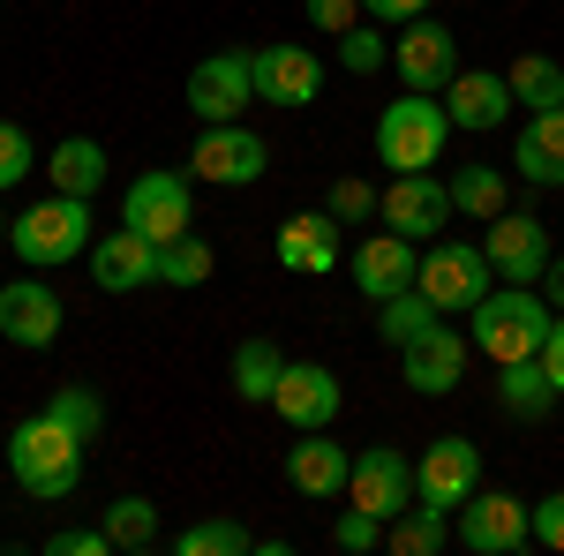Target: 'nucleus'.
<instances>
[{
	"mask_svg": "<svg viewBox=\"0 0 564 556\" xmlns=\"http://www.w3.org/2000/svg\"><path fill=\"white\" fill-rule=\"evenodd\" d=\"M271 249H279L286 271H302V279H324V271L347 263V257H339V218H332V211H294L286 226H279Z\"/></svg>",
	"mask_w": 564,
	"mask_h": 556,
	"instance_id": "23",
	"label": "nucleus"
},
{
	"mask_svg": "<svg viewBox=\"0 0 564 556\" xmlns=\"http://www.w3.org/2000/svg\"><path fill=\"white\" fill-rule=\"evenodd\" d=\"M391 76L406 90H444L459 76V39H452L444 23H430V15H414V23L399 31V45H391Z\"/></svg>",
	"mask_w": 564,
	"mask_h": 556,
	"instance_id": "17",
	"label": "nucleus"
},
{
	"mask_svg": "<svg viewBox=\"0 0 564 556\" xmlns=\"http://www.w3.org/2000/svg\"><path fill=\"white\" fill-rule=\"evenodd\" d=\"M308 23H324V31L339 39V31L361 23V0H308Z\"/></svg>",
	"mask_w": 564,
	"mask_h": 556,
	"instance_id": "42",
	"label": "nucleus"
},
{
	"mask_svg": "<svg viewBox=\"0 0 564 556\" xmlns=\"http://www.w3.org/2000/svg\"><path fill=\"white\" fill-rule=\"evenodd\" d=\"M84 459H90V444L61 414H31V422H15V436H8V473L39 504H68L84 489Z\"/></svg>",
	"mask_w": 564,
	"mask_h": 556,
	"instance_id": "1",
	"label": "nucleus"
},
{
	"mask_svg": "<svg viewBox=\"0 0 564 556\" xmlns=\"http://www.w3.org/2000/svg\"><path fill=\"white\" fill-rule=\"evenodd\" d=\"M542 301L564 316V257H550V271H542Z\"/></svg>",
	"mask_w": 564,
	"mask_h": 556,
	"instance_id": "45",
	"label": "nucleus"
},
{
	"mask_svg": "<svg viewBox=\"0 0 564 556\" xmlns=\"http://www.w3.org/2000/svg\"><path fill=\"white\" fill-rule=\"evenodd\" d=\"M263 166H271V143L241 121H204V135L188 143V173L204 188H257Z\"/></svg>",
	"mask_w": 564,
	"mask_h": 556,
	"instance_id": "6",
	"label": "nucleus"
},
{
	"mask_svg": "<svg viewBox=\"0 0 564 556\" xmlns=\"http://www.w3.org/2000/svg\"><path fill=\"white\" fill-rule=\"evenodd\" d=\"M377 204H384V188H369L361 173H347V181H332V188H324V211L339 218V226H361V218H377Z\"/></svg>",
	"mask_w": 564,
	"mask_h": 556,
	"instance_id": "37",
	"label": "nucleus"
},
{
	"mask_svg": "<svg viewBox=\"0 0 564 556\" xmlns=\"http://www.w3.org/2000/svg\"><path fill=\"white\" fill-rule=\"evenodd\" d=\"M512 173L534 188H564V113H534L512 143Z\"/></svg>",
	"mask_w": 564,
	"mask_h": 556,
	"instance_id": "24",
	"label": "nucleus"
},
{
	"mask_svg": "<svg viewBox=\"0 0 564 556\" xmlns=\"http://www.w3.org/2000/svg\"><path fill=\"white\" fill-rule=\"evenodd\" d=\"M332 549H347V556L384 549V519H369L361 504H347V512H339V526H332Z\"/></svg>",
	"mask_w": 564,
	"mask_h": 556,
	"instance_id": "38",
	"label": "nucleus"
},
{
	"mask_svg": "<svg viewBox=\"0 0 564 556\" xmlns=\"http://www.w3.org/2000/svg\"><path fill=\"white\" fill-rule=\"evenodd\" d=\"M339 406H347V391H339V377H332L324 361H286V377L271 391V414L294 428V436H302V428H332Z\"/></svg>",
	"mask_w": 564,
	"mask_h": 556,
	"instance_id": "16",
	"label": "nucleus"
},
{
	"mask_svg": "<svg viewBox=\"0 0 564 556\" xmlns=\"http://www.w3.org/2000/svg\"><path fill=\"white\" fill-rule=\"evenodd\" d=\"M512 84L497 76V68H459L452 84H444V113H452V129L467 135H497L505 121H512Z\"/></svg>",
	"mask_w": 564,
	"mask_h": 556,
	"instance_id": "20",
	"label": "nucleus"
},
{
	"mask_svg": "<svg viewBox=\"0 0 564 556\" xmlns=\"http://www.w3.org/2000/svg\"><path fill=\"white\" fill-rule=\"evenodd\" d=\"M39 166V151H31V135L15 129V121H0V196L8 188H23V173Z\"/></svg>",
	"mask_w": 564,
	"mask_h": 556,
	"instance_id": "39",
	"label": "nucleus"
},
{
	"mask_svg": "<svg viewBox=\"0 0 564 556\" xmlns=\"http://www.w3.org/2000/svg\"><path fill=\"white\" fill-rule=\"evenodd\" d=\"M534 361H542V377H550V384H557V399H564V316L550 324V339H542V353H534Z\"/></svg>",
	"mask_w": 564,
	"mask_h": 556,
	"instance_id": "44",
	"label": "nucleus"
},
{
	"mask_svg": "<svg viewBox=\"0 0 564 556\" xmlns=\"http://www.w3.org/2000/svg\"><path fill=\"white\" fill-rule=\"evenodd\" d=\"M467 316H475V324H467L475 353H489L497 369H505V361H534L542 339H550V324H557V308L542 301V286H505V294L489 286Z\"/></svg>",
	"mask_w": 564,
	"mask_h": 556,
	"instance_id": "2",
	"label": "nucleus"
},
{
	"mask_svg": "<svg viewBox=\"0 0 564 556\" xmlns=\"http://www.w3.org/2000/svg\"><path fill=\"white\" fill-rule=\"evenodd\" d=\"M249 76H257V98L279 113H302L324 98V61L308 45H263V53H249Z\"/></svg>",
	"mask_w": 564,
	"mask_h": 556,
	"instance_id": "12",
	"label": "nucleus"
},
{
	"mask_svg": "<svg viewBox=\"0 0 564 556\" xmlns=\"http://www.w3.org/2000/svg\"><path fill=\"white\" fill-rule=\"evenodd\" d=\"M45 414H61L84 444H98V428H106V399H98L90 384H61L53 399H45Z\"/></svg>",
	"mask_w": 564,
	"mask_h": 556,
	"instance_id": "35",
	"label": "nucleus"
},
{
	"mask_svg": "<svg viewBox=\"0 0 564 556\" xmlns=\"http://www.w3.org/2000/svg\"><path fill=\"white\" fill-rule=\"evenodd\" d=\"M45 556H113V534L106 526H61V534H45Z\"/></svg>",
	"mask_w": 564,
	"mask_h": 556,
	"instance_id": "41",
	"label": "nucleus"
},
{
	"mask_svg": "<svg viewBox=\"0 0 564 556\" xmlns=\"http://www.w3.org/2000/svg\"><path fill=\"white\" fill-rule=\"evenodd\" d=\"M436 316H444V308H436V301L422 294V286H406V294L377 301V339H384V346H406L414 331H430Z\"/></svg>",
	"mask_w": 564,
	"mask_h": 556,
	"instance_id": "33",
	"label": "nucleus"
},
{
	"mask_svg": "<svg viewBox=\"0 0 564 556\" xmlns=\"http://www.w3.org/2000/svg\"><path fill=\"white\" fill-rule=\"evenodd\" d=\"M257 106V76H249V53H204L188 68V113L196 121H241Z\"/></svg>",
	"mask_w": 564,
	"mask_h": 556,
	"instance_id": "14",
	"label": "nucleus"
},
{
	"mask_svg": "<svg viewBox=\"0 0 564 556\" xmlns=\"http://www.w3.org/2000/svg\"><path fill=\"white\" fill-rule=\"evenodd\" d=\"M414 286H422L444 316H467V308L497 286V271L481 257V241H436L430 257H422V279H414Z\"/></svg>",
	"mask_w": 564,
	"mask_h": 556,
	"instance_id": "8",
	"label": "nucleus"
},
{
	"mask_svg": "<svg viewBox=\"0 0 564 556\" xmlns=\"http://www.w3.org/2000/svg\"><path fill=\"white\" fill-rule=\"evenodd\" d=\"M377 218H384L391 233H406V241H436L444 218H452V188L430 181V173H399L384 188V204H377Z\"/></svg>",
	"mask_w": 564,
	"mask_h": 556,
	"instance_id": "21",
	"label": "nucleus"
},
{
	"mask_svg": "<svg viewBox=\"0 0 564 556\" xmlns=\"http://www.w3.org/2000/svg\"><path fill=\"white\" fill-rule=\"evenodd\" d=\"M45 173H53V188H61V196H98V188H106V143L68 135V143H53Z\"/></svg>",
	"mask_w": 564,
	"mask_h": 556,
	"instance_id": "26",
	"label": "nucleus"
},
{
	"mask_svg": "<svg viewBox=\"0 0 564 556\" xmlns=\"http://www.w3.org/2000/svg\"><path fill=\"white\" fill-rule=\"evenodd\" d=\"M181 556H249L257 549V534L241 526V519H196V526H181L174 534Z\"/></svg>",
	"mask_w": 564,
	"mask_h": 556,
	"instance_id": "34",
	"label": "nucleus"
},
{
	"mask_svg": "<svg viewBox=\"0 0 564 556\" xmlns=\"http://www.w3.org/2000/svg\"><path fill=\"white\" fill-rule=\"evenodd\" d=\"M0 241H8V218H0Z\"/></svg>",
	"mask_w": 564,
	"mask_h": 556,
	"instance_id": "46",
	"label": "nucleus"
},
{
	"mask_svg": "<svg viewBox=\"0 0 564 556\" xmlns=\"http://www.w3.org/2000/svg\"><path fill=\"white\" fill-rule=\"evenodd\" d=\"M444 188H452V211H467V218H497L505 211V173L481 166V159H467Z\"/></svg>",
	"mask_w": 564,
	"mask_h": 556,
	"instance_id": "32",
	"label": "nucleus"
},
{
	"mask_svg": "<svg viewBox=\"0 0 564 556\" xmlns=\"http://www.w3.org/2000/svg\"><path fill=\"white\" fill-rule=\"evenodd\" d=\"M98 526L113 534V556H135V549H151V542H159V504H151V497H113Z\"/></svg>",
	"mask_w": 564,
	"mask_h": 556,
	"instance_id": "30",
	"label": "nucleus"
},
{
	"mask_svg": "<svg viewBox=\"0 0 564 556\" xmlns=\"http://www.w3.org/2000/svg\"><path fill=\"white\" fill-rule=\"evenodd\" d=\"M444 135H452V113L436 90H399L384 113H377V159L391 173H430L444 159Z\"/></svg>",
	"mask_w": 564,
	"mask_h": 556,
	"instance_id": "3",
	"label": "nucleus"
},
{
	"mask_svg": "<svg viewBox=\"0 0 564 556\" xmlns=\"http://www.w3.org/2000/svg\"><path fill=\"white\" fill-rule=\"evenodd\" d=\"M475 489H481V444H467V436H436L414 459V497L436 512H459Z\"/></svg>",
	"mask_w": 564,
	"mask_h": 556,
	"instance_id": "13",
	"label": "nucleus"
},
{
	"mask_svg": "<svg viewBox=\"0 0 564 556\" xmlns=\"http://www.w3.org/2000/svg\"><path fill=\"white\" fill-rule=\"evenodd\" d=\"M347 504H361L369 519H399L414 504V459L406 451H391V444H369V451H354V473H347Z\"/></svg>",
	"mask_w": 564,
	"mask_h": 556,
	"instance_id": "11",
	"label": "nucleus"
},
{
	"mask_svg": "<svg viewBox=\"0 0 564 556\" xmlns=\"http://www.w3.org/2000/svg\"><path fill=\"white\" fill-rule=\"evenodd\" d=\"M384 61H391V53H384V31H377L369 15H361L354 31H339V68H347V76H377Z\"/></svg>",
	"mask_w": 564,
	"mask_h": 556,
	"instance_id": "36",
	"label": "nucleus"
},
{
	"mask_svg": "<svg viewBox=\"0 0 564 556\" xmlns=\"http://www.w3.org/2000/svg\"><path fill=\"white\" fill-rule=\"evenodd\" d=\"M557 406V384L542 377V361H505L497 369V414L505 422H542Z\"/></svg>",
	"mask_w": 564,
	"mask_h": 556,
	"instance_id": "25",
	"label": "nucleus"
},
{
	"mask_svg": "<svg viewBox=\"0 0 564 556\" xmlns=\"http://www.w3.org/2000/svg\"><path fill=\"white\" fill-rule=\"evenodd\" d=\"M212 271H218V257H212V241L204 233H181V241H166L159 249V286H212Z\"/></svg>",
	"mask_w": 564,
	"mask_h": 556,
	"instance_id": "31",
	"label": "nucleus"
},
{
	"mask_svg": "<svg viewBox=\"0 0 564 556\" xmlns=\"http://www.w3.org/2000/svg\"><path fill=\"white\" fill-rule=\"evenodd\" d=\"M361 15L369 23H414V15H430V0H361Z\"/></svg>",
	"mask_w": 564,
	"mask_h": 556,
	"instance_id": "43",
	"label": "nucleus"
},
{
	"mask_svg": "<svg viewBox=\"0 0 564 556\" xmlns=\"http://www.w3.org/2000/svg\"><path fill=\"white\" fill-rule=\"evenodd\" d=\"M0 339L23 346V353H45L61 339V294L45 279H8L0 286Z\"/></svg>",
	"mask_w": 564,
	"mask_h": 556,
	"instance_id": "19",
	"label": "nucleus"
},
{
	"mask_svg": "<svg viewBox=\"0 0 564 556\" xmlns=\"http://www.w3.org/2000/svg\"><path fill=\"white\" fill-rule=\"evenodd\" d=\"M347 473H354V451L332 444V428H302V444H286V481L302 489L308 504L347 497Z\"/></svg>",
	"mask_w": 564,
	"mask_h": 556,
	"instance_id": "22",
	"label": "nucleus"
},
{
	"mask_svg": "<svg viewBox=\"0 0 564 556\" xmlns=\"http://www.w3.org/2000/svg\"><path fill=\"white\" fill-rule=\"evenodd\" d=\"M505 84H512V98H520L527 113H564V68L550 53H520L505 68Z\"/></svg>",
	"mask_w": 564,
	"mask_h": 556,
	"instance_id": "28",
	"label": "nucleus"
},
{
	"mask_svg": "<svg viewBox=\"0 0 564 556\" xmlns=\"http://www.w3.org/2000/svg\"><path fill=\"white\" fill-rule=\"evenodd\" d=\"M90 241H98L90 233V196H61V188H53V204H23V218L8 226V249L23 263H39V271L45 263H76Z\"/></svg>",
	"mask_w": 564,
	"mask_h": 556,
	"instance_id": "4",
	"label": "nucleus"
},
{
	"mask_svg": "<svg viewBox=\"0 0 564 556\" xmlns=\"http://www.w3.org/2000/svg\"><path fill=\"white\" fill-rule=\"evenodd\" d=\"M527 526H534V549L564 556V489H550L542 504H527Z\"/></svg>",
	"mask_w": 564,
	"mask_h": 556,
	"instance_id": "40",
	"label": "nucleus"
},
{
	"mask_svg": "<svg viewBox=\"0 0 564 556\" xmlns=\"http://www.w3.org/2000/svg\"><path fill=\"white\" fill-rule=\"evenodd\" d=\"M459 549H475V556H520V549H534L527 497H512V489H475V497L459 504Z\"/></svg>",
	"mask_w": 564,
	"mask_h": 556,
	"instance_id": "9",
	"label": "nucleus"
},
{
	"mask_svg": "<svg viewBox=\"0 0 564 556\" xmlns=\"http://www.w3.org/2000/svg\"><path fill=\"white\" fill-rule=\"evenodd\" d=\"M347 271H354V286H361V301H391L422 279V241H406V233L384 226V233H369L347 257Z\"/></svg>",
	"mask_w": 564,
	"mask_h": 556,
	"instance_id": "18",
	"label": "nucleus"
},
{
	"mask_svg": "<svg viewBox=\"0 0 564 556\" xmlns=\"http://www.w3.org/2000/svg\"><path fill=\"white\" fill-rule=\"evenodd\" d=\"M84 263H90V286L98 294H143V286H159V241H143L135 226L98 233L84 249Z\"/></svg>",
	"mask_w": 564,
	"mask_h": 556,
	"instance_id": "15",
	"label": "nucleus"
},
{
	"mask_svg": "<svg viewBox=\"0 0 564 556\" xmlns=\"http://www.w3.org/2000/svg\"><path fill=\"white\" fill-rule=\"evenodd\" d=\"M121 226H135L143 241H181L196 233V173H174V166H143L121 196Z\"/></svg>",
	"mask_w": 564,
	"mask_h": 556,
	"instance_id": "5",
	"label": "nucleus"
},
{
	"mask_svg": "<svg viewBox=\"0 0 564 556\" xmlns=\"http://www.w3.org/2000/svg\"><path fill=\"white\" fill-rule=\"evenodd\" d=\"M444 519H452V512H436V504L414 497V504L384 526V549L391 556H436V549H444Z\"/></svg>",
	"mask_w": 564,
	"mask_h": 556,
	"instance_id": "29",
	"label": "nucleus"
},
{
	"mask_svg": "<svg viewBox=\"0 0 564 556\" xmlns=\"http://www.w3.org/2000/svg\"><path fill=\"white\" fill-rule=\"evenodd\" d=\"M467 353H475V339H459L436 316L430 331H414V339L399 346V377H406V391H422V399H444V391H459V377H467Z\"/></svg>",
	"mask_w": 564,
	"mask_h": 556,
	"instance_id": "10",
	"label": "nucleus"
},
{
	"mask_svg": "<svg viewBox=\"0 0 564 556\" xmlns=\"http://www.w3.org/2000/svg\"><path fill=\"white\" fill-rule=\"evenodd\" d=\"M279 377H286V353H279L271 339H241L234 346V399H241V406H271Z\"/></svg>",
	"mask_w": 564,
	"mask_h": 556,
	"instance_id": "27",
	"label": "nucleus"
},
{
	"mask_svg": "<svg viewBox=\"0 0 564 556\" xmlns=\"http://www.w3.org/2000/svg\"><path fill=\"white\" fill-rule=\"evenodd\" d=\"M481 257H489V271L505 279V286H542V271H550V226L534 211H497L489 218V233H481Z\"/></svg>",
	"mask_w": 564,
	"mask_h": 556,
	"instance_id": "7",
	"label": "nucleus"
}]
</instances>
